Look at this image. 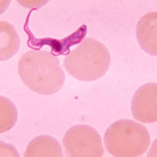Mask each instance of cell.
I'll return each instance as SVG.
<instances>
[{"label": "cell", "instance_id": "obj_7", "mask_svg": "<svg viewBox=\"0 0 157 157\" xmlns=\"http://www.w3.org/2000/svg\"><path fill=\"white\" fill-rule=\"evenodd\" d=\"M136 36L141 48L151 55H157V13H147L136 26Z\"/></svg>", "mask_w": 157, "mask_h": 157}, {"label": "cell", "instance_id": "obj_11", "mask_svg": "<svg viewBox=\"0 0 157 157\" xmlns=\"http://www.w3.org/2000/svg\"><path fill=\"white\" fill-rule=\"evenodd\" d=\"M3 156H19L17 150L10 144L0 143V157Z\"/></svg>", "mask_w": 157, "mask_h": 157}, {"label": "cell", "instance_id": "obj_6", "mask_svg": "<svg viewBox=\"0 0 157 157\" xmlns=\"http://www.w3.org/2000/svg\"><path fill=\"white\" fill-rule=\"evenodd\" d=\"M31 13L32 11L28 14L24 29L28 36V45L34 50H40L41 47L47 45L51 47L52 55L67 56L70 52V48L81 42L86 36L87 27L86 25H82L77 31L64 39H57L51 37L37 39L33 35L28 27V21Z\"/></svg>", "mask_w": 157, "mask_h": 157}, {"label": "cell", "instance_id": "obj_5", "mask_svg": "<svg viewBox=\"0 0 157 157\" xmlns=\"http://www.w3.org/2000/svg\"><path fill=\"white\" fill-rule=\"evenodd\" d=\"M134 119L143 123H153L157 121V85L149 82L136 92L131 105Z\"/></svg>", "mask_w": 157, "mask_h": 157}, {"label": "cell", "instance_id": "obj_2", "mask_svg": "<svg viewBox=\"0 0 157 157\" xmlns=\"http://www.w3.org/2000/svg\"><path fill=\"white\" fill-rule=\"evenodd\" d=\"M110 62L109 52L104 44L86 38L66 56L63 65L68 73L77 79L92 81L105 74Z\"/></svg>", "mask_w": 157, "mask_h": 157}, {"label": "cell", "instance_id": "obj_10", "mask_svg": "<svg viewBox=\"0 0 157 157\" xmlns=\"http://www.w3.org/2000/svg\"><path fill=\"white\" fill-rule=\"evenodd\" d=\"M18 112L13 103L4 96L0 97V133L9 131L16 124Z\"/></svg>", "mask_w": 157, "mask_h": 157}, {"label": "cell", "instance_id": "obj_8", "mask_svg": "<svg viewBox=\"0 0 157 157\" xmlns=\"http://www.w3.org/2000/svg\"><path fill=\"white\" fill-rule=\"evenodd\" d=\"M24 156L62 157V149L59 142L53 137L49 136H40L29 142Z\"/></svg>", "mask_w": 157, "mask_h": 157}, {"label": "cell", "instance_id": "obj_1", "mask_svg": "<svg viewBox=\"0 0 157 157\" xmlns=\"http://www.w3.org/2000/svg\"><path fill=\"white\" fill-rule=\"evenodd\" d=\"M18 74L29 89L41 95H52L60 90L66 80L58 58L47 51L25 52L18 63Z\"/></svg>", "mask_w": 157, "mask_h": 157}, {"label": "cell", "instance_id": "obj_9", "mask_svg": "<svg viewBox=\"0 0 157 157\" xmlns=\"http://www.w3.org/2000/svg\"><path fill=\"white\" fill-rule=\"evenodd\" d=\"M20 38L16 29L6 21L0 22V60H7L18 52Z\"/></svg>", "mask_w": 157, "mask_h": 157}, {"label": "cell", "instance_id": "obj_3", "mask_svg": "<svg viewBox=\"0 0 157 157\" xmlns=\"http://www.w3.org/2000/svg\"><path fill=\"white\" fill-rule=\"evenodd\" d=\"M151 142L146 128L127 119L119 120L109 126L104 135L108 153L114 156L134 157L144 155Z\"/></svg>", "mask_w": 157, "mask_h": 157}, {"label": "cell", "instance_id": "obj_4", "mask_svg": "<svg viewBox=\"0 0 157 157\" xmlns=\"http://www.w3.org/2000/svg\"><path fill=\"white\" fill-rule=\"evenodd\" d=\"M63 145L66 155L70 157H101L104 154L101 137L90 126L70 128L63 137Z\"/></svg>", "mask_w": 157, "mask_h": 157}]
</instances>
